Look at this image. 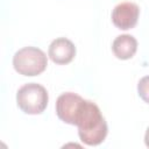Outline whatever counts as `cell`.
<instances>
[{"label":"cell","mask_w":149,"mask_h":149,"mask_svg":"<svg viewBox=\"0 0 149 149\" xmlns=\"http://www.w3.org/2000/svg\"><path fill=\"white\" fill-rule=\"evenodd\" d=\"M144 143L149 148V127L147 128V132H146V135H144Z\"/></svg>","instance_id":"9"},{"label":"cell","mask_w":149,"mask_h":149,"mask_svg":"<svg viewBox=\"0 0 149 149\" xmlns=\"http://www.w3.org/2000/svg\"><path fill=\"white\" fill-rule=\"evenodd\" d=\"M81 142L87 146H98L106 139L108 128L100 108L91 100H84L74 121Z\"/></svg>","instance_id":"1"},{"label":"cell","mask_w":149,"mask_h":149,"mask_svg":"<svg viewBox=\"0 0 149 149\" xmlns=\"http://www.w3.org/2000/svg\"><path fill=\"white\" fill-rule=\"evenodd\" d=\"M48 65L47 55L38 48L24 47L13 56V66L16 72L23 76H37Z\"/></svg>","instance_id":"3"},{"label":"cell","mask_w":149,"mask_h":149,"mask_svg":"<svg viewBox=\"0 0 149 149\" xmlns=\"http://www.w3.org/2000/svg\"><path fill=\"white\" fill-rule=\"evenodd\" d=\"M137 93L143 101L149 104V74L140 79L137 84Z\"/></svg>","instance_id":"8"},{"label":"cell","mask_w":149,"mask_h":149,"mask_svg":"<svg viewBox=\"0 0 149 149\" xmlns=\"http://www.w3.org/2000/svg\"><path fill=\"white\" fill-rule=\"evenodd\" d=\"M85 99H83L80 95L73 93V92H66L61 94L56 100V114L57 116L65 123L73 125L77 116V113L79 112L83 102Z\"/></svg>","instance_id":"4"},{"label":"cell","mask_w":149,"mask_h":149,"mask_svg":"<svg viewBox=\"0 0 149 149\" xmlns=\"http://www.w3.org/2000/svg\"><path fill=\"white\" fill-rule=\"evenodd\" d=\"M112 50L119 59H129L137 50V41L134 36L128 34L119 35L113 41Z\"/></svg>","instance_id":"7"},{"label":"cell","mask_w":149,"mask_h":149,"mask_svg":"<svg viewBox=\"0 0 149 149\" xmlns=\"http://www.w3.org/2000/svg\"><path fill=\"white\" fill-rule=\"evenodd\" d=\"M49 95L47 90L37 83L22 85L16 93L19 108L26 114H41L48 105Z\"/></svg>","instance_id":"2"},{"label":"cell","mask_w":149,"mask_h":149,"mask_svg":"<svg viewBox=\"0 0 149 149\" xmlns=\"http://www.w3.org/2000/svg\"><path fill=\"white\" fill-rule=\"evenodd\" d=\"M140 8L134 2H121L116 5L112 12V21L115 27L122 30L132 29L139 20Z\"/></svg>","instance_id":"5"},{"label":"cell","mask_w":149,"mask_h":149,"mask_svg":"<svg viewBox=\"0 0 149 149\" xmlns=\"http://www.w3.org/2000/svg\"><path fill=\"white\" fill-rule=\"evenodd\" d=\"M48 55L56 64H68L76 56V47L70 40L65 37H58L50 43Z\"/></svg>","instance_id":"6"}]
</instances>
